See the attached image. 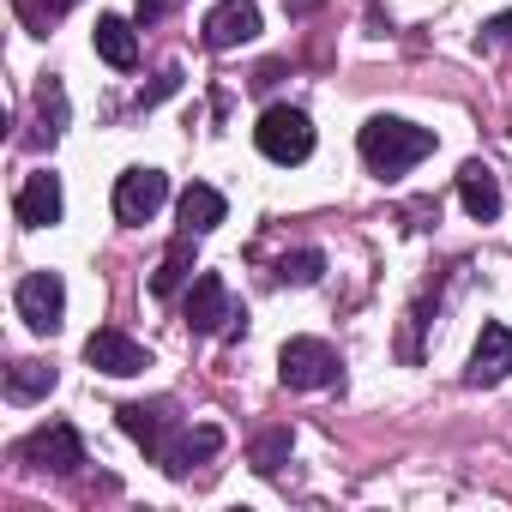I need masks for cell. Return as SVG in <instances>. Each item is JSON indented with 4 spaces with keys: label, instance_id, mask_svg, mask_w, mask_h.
Wrapping results in <instances>:
<instances>
[{
    "label": "cell",
    "instance_id": "cell-1",
    "mask_svg": "<svg viewBox=\"0 0 512 512\" xmlns=\"http://www.w3.org/2000/svg\"><path fill=\"white\" fill-rule=\"evenodd\" d=\"M356 151H362V163H368L380 181H398V175H410L422 157H434V127H416V121H404V115H374V121H362Z\"/></svg>",
    "mask_w": 512,
    "mask_h": 512
},
{
    "label": "cell",
    "instance_id": "cell-2",
    "mask_svg": "<svg viewBox=\"0 0 512 512\" xmlns=\"http://www.w3.org/2000/svg\"><path fill=\"white\" fill-rule=\"evenodd\" d=\"M253 145H260V157H272V163H308V151H314V121H308V109H290V103H272L266 115H260V127H253Z\"/></svg>",
    "mask_w": 512,
    "mask_h": 512
},
{
    "label": "cell",
    "instance_id": "cell-3",
    "mask_svg": "<svg viewBox=\"0 0 512 512\" xmlns=\"http://www.w3.org/2000/svg\"><path fill=\"white\" fill-rule=\"evenodd\" d=\"M338 350L326 344V338H290L284 350H278V380L290 386V392H326V386H338Z\"/></svg>",
    "mask_w": 512,
    "mask_h": 512
},
{
    "label": "cell",
    "instance_id": "cell-4",
    "mask_svg": "<svg viewBox=\"0 0 512 512\" xmlns=\"http://www.w3.org/2000/svg\"><path fill=\"white\" fill-rule=\"evenodd\" d=\"M13 302H19V320L31 332H61V320H67V284H61V272H25L19 290H13Z\"/></svg>",
    "mask_w": 512,
    "mask_h": 512
},
{
    "label": "cell",
    "instance_id": "cell-5",
    "mask_svg": "<svg viewBox=\"0 0 512 512\" xmlns=\"http://www.w3.org/2000/svg\"><path fill=\"white\" fill-rule=\"evenodd\" d=\"M19 458H25V464H37V470L73 476V470L85 464V440H79V428H73V422H49V428H37V434H25V440H19Z\"/></svg>",
    "mask_w": 512,
    "mask_h": 512
},
{
    "label": "cell",
    "instance_id": "cell-6",
    "mask_svg": "<svg viewBox=\"0 0 512 512\" xmlns=\"http://www.w3.org/2000/svg\"><path fill=\"white\" fill-rule=\"evenodd\" d=\"M85 362H91L97 374L133 380V374H145V368H151V350H145V344H133L121 326H97V332L85 338Z\"/></svg>",
    "mask_w": 512,
    "mask_h": 512
},
{
    "label": "cell",
    "instance_id": "cell-7",
    "mask_svg": "<svg viewBox=\"0 0 512 512\" xmlns=\"http://www.w3.org/2000/svg\"><path fill=\"white\" fill-rule=\"evenodd\" d=\"M169 199V175L163 169H127L115 181V217L121 223H151Z\"/></svg>",
    "mask_w": 512,
    "mask_h": 512
},
{
    "label": "cell",
    "instance_id": "cell-8",
    "mask_svg": "<svg viewBox=\"0 0 512 512\" xmlns=\"http://www.w3.org/2000/svg\"><path fill=\"white\" fill-rule=\"evenodd\" d=\"M229 320H235L229 284H223L217 272H199V278H193V290H187V326H193L199 338H217Z\"/></svg>",
    "mask_w": 512,
    "mask_h": 512
},
{
    "label": "cell",
    "instance_id": "cell-9",
    "mask_svg": "<svg viewBox=\"0 0 512 512\" xmlns=\"http://www.w3.org/2000/svg\"><path fill=\"white\" fill-rule=\"evenodd\" d=\"M115 416H121V428H127V434H133L151 458H163V446H169V440H175V428H181L169 398H151V404H121Z\"/></svg>",
    "mask_w": 512,
    "mask_h": 512
},
{
    "label": "cell",
    "instance_id": "cell-10",
    "mask_svg": "<svg viewBox=\"0 0 512 512\" xmlns=\"http://www.w3.org/2000/svg\"><path fill=\"white\" fill-rule=\"evenodd\" d=\"M260 37V7L253 0H223V7H211L205 13V49H241V43H253Z\"/></svg>",
    "mask_w": 512,
    "mask_h": 512
},
{
    "label": "cell",
    "instance_id": "cell-11",
    "mask_svg": "<svg viewBox=\"0 0 512 512\" xmlns=\"http://www.w3.org/2000/svg\"><path fill=\"white\" fill-rule=\"evenodd\" d=\"M13 211H19V223H25V229H55V223H61V211H67V199H61V175H49V169L25 175V187H19Z\"/></svg>",
    "mask_w": 512,
    "mask_h": 512
},
{
    "label": "cell",
    "instance_id": "cell-12",
    "mask_svg": "<svg viewBox=\"0 0 512 512\" xmlns=\"http://www.w3.org/2000/svg\"><path fill=\"white\" fill-rule=\"evenodd\" d=\"M217 446H223V428H211V422H199V428H175V440L163 446V470L181 482V476H193L199 464H211L217 458Z\"/></svg>",
    "mask_w": 512,
    "mask_h": 512
},
{
    "label": "cell",
    "instance_id": "cell-13",
    "mask_svg": "<svg viewBox=\"0 0 512 512\" xmlns=\"http://www.w3.org/2000/svg\"><path fill=\"white\" fill-rule=\"evenodd\" d=\"M506 374H512V326L488 320V326H482V338H476V350H470L464 380H470V386H500Z\"/></svg>",
    "mask_w": 512,
    "mask_h": 512
},
{
    "label": "cell",
    "instance_id": "cell-14",
    "mask_svg": "<svg viewBox=\"0 0 512 512\" xmlns=\"http://www.w3.org/2000/svg\"><path fill=\"white\" fill-rule=\"evenodd\" d=\"M458 199H464V211L476 217V223H494L500 217V181H494V169L488 163H464L458 169Z\"/></svg>",
    "mask_w": 512,
    "mask_h": 512
},
{
    "label": "cell",
    "instance_id": "cell-15",
    "mask_svg": "<svg viewBox=\"0 0 512 512\" xmlns=\"http://www.w3.org/2000/svg\"><path fill=\"white\" fill-rule=\"evenodd\" d=\"M91 49H97L109 67H121V73L139 61V37H133V25H127V19H115V13H103V19H97V31H91Z\"/></svg>",
    "mask_w": 512,
    "mask_h": 512
},
{
    "label": "cell",
    "instance_id": "cell-16",
    "mask_svg": "<svg viewBox=\"0 0 512 512\" xmlns=\"http://www.w3.org/2000/svg\"><path fill=\"white\" fill-rule=\"evenodd\" d=\"M193 241H199V235H187V229H181V235L169 241L163 266L151 272V296H157V302H169V296H175V290H181V284L193 278Z\"/></svg>",
    "mask_w": 512,
    "mask_h": 512
},
{
    "label": "cell",
    "instance_id": "cell-17",
    "mask_svg": "<svg viewBox=\"0 0 512 512\" xmlns=\"http://www.w3.org/2000/svg\"><path fill=\"white\" fill-rule=\"evenodd\" d=\"M223 211H229L223 193L205 187V181H193V187L181 193V229H187V235H211V229L223 223Z\"/></svg>",
    "mask_w": 512,
    "mask_h": 512
},
{
    "label": "cell",
    "instance_id": "cell-18",
    "mask_svg": "<svg viewBox=\"0 0 512 512\" xmlns=\"http://www.w3.org/2000/svg\"><path fill=\"white\" fill-rule=\"evenodd\" d=\"M55 392V368L49 362H13L7 368V398L13 404H37V398H49Z\"/></svg>",
    "mask_w": 512,
    "mask_h": 512
},
{
    "label": "cell",
    "instance_id": "cell-19",
    "mask_svg": "<svg viewBox=\"0 0 512 512\" xmlns=\"http://www.w3.org/2000/svg\"><path fill=\"white\" fill-rule=\"evenodd\" d=\"M37 121H43V145H55L61 133H67V91H61V79H43L37 85Z\"/></svg>",
    "mask_w": 512,
    "mask_h": 512
},
{
    "label": "cell",
    "instance_id": "cell-20",
    "mask_svg": "<svg viewBox=\"0 0 512 512\" xmlns=\"http://www.w3.org/2000/svg\"><path fill=\"white\" fill-rule=\"evenodd\" d=\"M290 446H296V434H290V428L260 434V440H253V470H260V476H278V470H284V458H290Z\"/></svg>",
    "mask_w": 512,
    "mask_h": 512
},
{
    "label": "cell",
    "instance_id": "cell-21",
    "mask_svg": "<svg viewBox=\"0 0 512 512\" xmlns=\"http://www.w3.org/2000/svg\"><path fill=\"white\" fill-rule=\"evenodd\" d=\"M326 272V253L320 247H302V253H284V266H278V278L284 284H314Z\"/></svg>",
    "mask_w": 512,
    "mask_h": 512
},
{
    "label": "cell",
    "instance_id": "cell-22",
    "mask_svg": "<svg viewBox=\"0 0 512 512\" xmlns=\"http://www.w3.org/2000/svg\"><path fill=\"white\" fill-rule=\"evenodd\" d=\"M79 0H19V13H25V25L31 31H49V19H61V13H73Z\"/></svg>",
    "mask_w": 512,
    "mask_h": 512
},
{
    "label": "cell",
    "instance_id": "cell-23",
    "mask_svg": "<svg viewBox=\"0 0 512 512\" xmlns=\"http://www.w3.org/2000/svg\"><path fill=\"white\" fill-rule=\"evenodd\" d=\"M476 49H512V13H494V19L476 31Z\"/></svg>",
    "mask_w": 512,
    "mask_h": 512
},
{
    "label": "cell",
    "instance_id": "cell-24",
    "mask_svg": "<svg viewBox=\"0 0 512 512\" xmlns=\"http://www.w3.org/2000/svg\"><path fill=\"white\" fill-rule=\"evenodd\" d=\"M181 91V67H169V73H157V85L151 91H139V109H157L163 97H175Z\"/></svg>",
    "mask_w": 512,
    "mask_h": 512
},
{
    "label": "cell",
    "instance_id": "cell-25",
    "mask_svg": "<svg viewBox=\"0 0 512 512\" xmlns=\"http://www.w3.org/2000/svg\"><path fill=\"white\" fill-rule=\"evenodd\" d=\"M163 13H169V0H139V7H133V19H139V25H157Z\"/></svg>",
    "mask_w": 512,
    "mask_h": 512
},
{
    "label": "cell",
    "instance_id": "cell-26",
    "mask_svg": "<svg viewBox=\"0 0 512 512\" xmlns=\"http://www.w3.org/2000/svg\"><path fill=\"white\" fill-rule=\"evenodd\" d=\"M284 7H290V13H308V7H314V0H284Z\"/></svg>",
    "mask_w": 512,
    "mask_h": 512
}]
</instances>
